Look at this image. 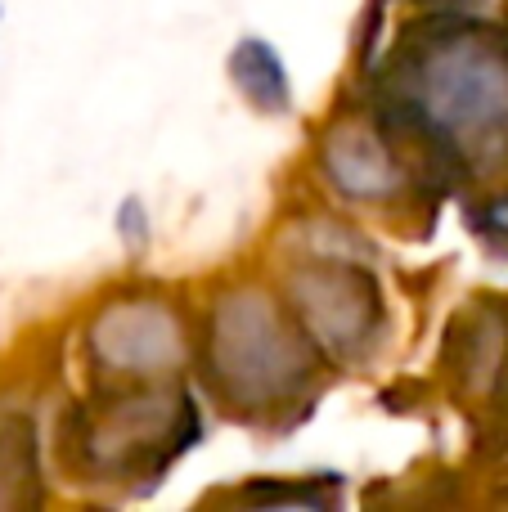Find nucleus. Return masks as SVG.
<instances>
[{"label":"nucleus","mask_w":508,"mask_h":512,"mask_svg":"<svg viewBox=\"0 0 508 512\" xmlns=\"http://www.w3.org/2000/svg\"><path fill=\"white\" fill-rule=\"evenodd\" d=\"M99 351L108 364H117L122 373H149L176 360L180 337L176 324L162 306H122L104 319V328L95 333Z\"/></svg>","instance_id":"obj_4"},{"label":"nucleus","mask_w":508,"mask_h":512,"mask_svg":"<svg viewBox=\"0 0 508 512\" xmlns=\"http://www.w3.org/2000/svg\"><path fill=\"white\" fill-rule=\"evenodd\" d=\"M36 499V450L23 423L0 432V508Z\"/></svg>","instance_id":"obj_7"},{"label":"nucleus","mask_w":508,"mask_h":512,"mask_svg":"<svg viewBox=\"0 0 508 512\" xmlns=\"http://www.w3.org/2000/svg\"><path fill=\"white\" fill-rule=\"evenodd\" d=\"M437 5H450V9H473V5H482V0H437Z\"/></svg>","instance_id":"obj_9"},{"label":"nucleus","mask_w":508,"mask_h":512,"mask_svg":"<svg viewBox=\"0 0 508 512\" xmlns=\"http://www.w3.org/2000/svg\"><path fill=\"white\" fill-rule=\"evenodd\" d=\"M396 90L450 162L482 176L508 167V27L477 18L428 27Z\"/></svg>","instance_id":"obj_1"},{"label":"nucleus","mask_w":508,"mask_h":512,"mask_svg":"<svg viewBox=\"0 0 508 512\" xmlns=\"http://www.w3.org/2000/svg\"><path fill=\"white\" fill-rule=\"evenodd\" d=\"M230 77L239 86V95L261 113H284L293 104V81H288L284 59L261 36H243L239 41V50L230 54Z\"/></svg>","instance_id":"obj_6"},{"label":"nucleus","mask_w":508,"mask_h":512,"mask_svg":"<svg viewBox=\"0 0 508 512\" xmlns=\"http://www.w3.org/2000/svg\"><path fill=\"white\" fill-rule=\"evenodd\" d=\"M297 306L324 342L347 351L365 342V328L374 319V288L356 270H306L297 274Z\"/></svg>","instance_id":"obj_3"},{"label":"nucleus","mask_w":508,"mask_h":512,"mask_svg":"<svg viewBox=\"0 0 508 512\" xmlns=\"http://www.w3.org/2000/svg\"><path fill=\"white\" fill-rule=\"evenodd\" d=\"M324 162H329L333 180L342 185V194H351V198H383L396 185V167L387 158V149H378L356 126H342L333 135L329 149H324Z\"/></svg>","instance_id":"obj_5"},{"label":"nucleus","mask_w":508,"mask_h":512,"mask_svg":"<svg viewBox=\"0 0 508 512\" xmlns=\"http://www.w3.org/2000/svg\"><path fill=\"white\" fill-rule=\"evenodd\" d=\"M216 373L230 382L234 396L270 400L293 391L306 373V355L266 301L239 297L216 319Z\"/></svg>","instance_id":"obj_2"},{"label":"nucleus","mask_w":508,"mask_h":512,"mask_svg":"<svg viewBox=\"0 0 508 512\" xmlns=\"http://www.w3.org/2000/svg\"><path fill=\"white\" fill-rule=\"evenodd\" d=\"M468 221H473V234L495 256H508V194L486 198L482 207H473V212H468Z\"/></svg>","instance_id":"obj_8"}]
</instances>
